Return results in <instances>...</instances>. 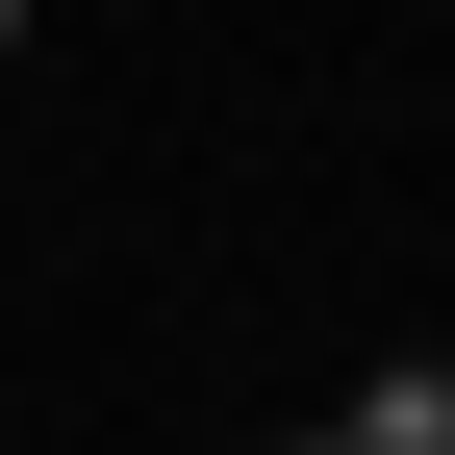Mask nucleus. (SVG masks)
Instances as JSON below:
<instances>
[{
	"instance_id": "1",
	"label": "nucleus",
	"mask_w": 455,
	"mask_h": 455,
	"mask_svg": "<svg viewBox=\"0 0 455 455\" xmlns=\"http://www.w3.org/2000/svg\"><path fill=\"white\" fill-rule=\"evenodd\" d=\"M329 455H455V379H379V405L329 430Z\"/></svg>"
},
{
	"instance_id": "2",
	"label": "nucleus",
	"mask_w": 455,
	"mask_h": 455,
	"mask_svg": "<svg viewBox=\"0 0 455 455\" xmlns=\"http://www.w3.org/2000/svg\"><path fill=\"white\" fill-rule=\"evenodd\" d=\"M0 26H26V0H0Z\"/></svg>"
}]
</instances>
